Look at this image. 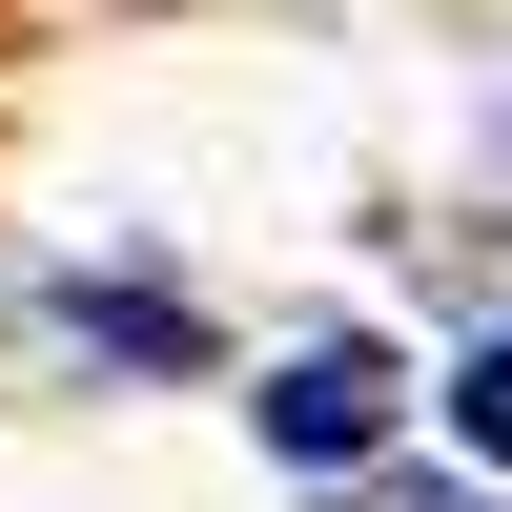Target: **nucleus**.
Listing matches in <instances>:
<instances>
[{
	"label": "nucleus",
	"instance_id": "obj_1",
	"mask_svg": "<svg viewBox=\"0 0 512 512\" xmlns=\"http://www.w3.org/2000/svg\"><path fill=\"white\" fill-rule=\"evenodd\" d=\"M246 410H267V451H287V472H349V451H390V410H410V369L369 349V328H328V349H287L267 390H246Z\"/></svg>",
	"mask_w": 512,
	"mask_h": 512
},
{
	"label": "nucleus",
	"instance_id": "obj_2",
	"mask_svg": "<svg viewBox=\"0 0 512 512\" xmlns=\"http://www.w3.org/2000/svg\"><path fill=\"white\" fill-rule=\"evenodd\" d=\"M451 431H472V472H512V328H492L472 369H451Z\"/></svg>",
	"mask_w": 512,
	"mask_h": 512
},
{
	"label": "nucleus",
	"instance_id": "obj_3",
	"mask_svg": "<svg viewBox=\"0 0 512 512\" xmlns=\"http://www.w3.org/2000/svg\"><path fill=\"white\" fill-rule=\"evenodd\" d=\"M390 512H512V492H472V472H431V492H390Z\"/></svg>",
	"mask_w": 512,
	"mask_h": 512
}]
</instances>
